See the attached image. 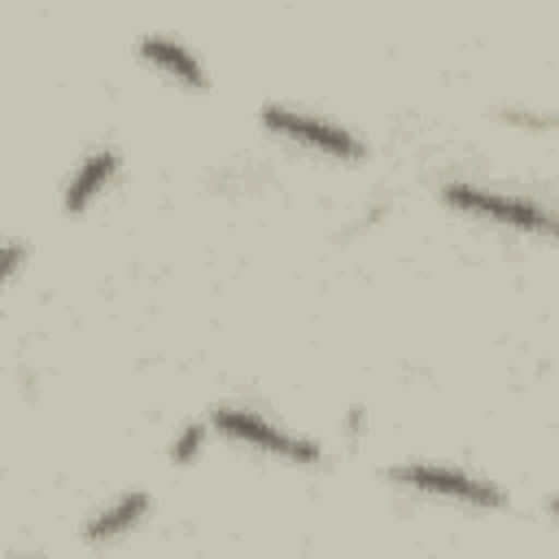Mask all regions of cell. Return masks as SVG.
<instances>
[{
  "label": "cell",
  "instance_id": "cell-3",
  "mask_svg": "<svg viewBox=\"0 0 559 559\" xmlns=\"http://www.w3.org/2000/svg\"><path fill=\"white\" fill-rule=\"evenodd\" d=\"M210 428H214L218 437H227V441H240V445H249V450H262V454H271V459H284V463L314 467V463L323 459L319 441H310V437L284 428L280 419H271V415H262V411H253V406H231V402H223V406L210 411Z\"/></svg>",
  "mask_w": 559,
  "mask_h": 559
},
{
  "label": "cell",
  "instance_id": "cell-2",
  "mask_svg": "<svg viewBox=\"0 0 559 559\" xmlns=\"http://www.w3.org/2000/svg\"><path fill=\"white\" fill-rule=\"evenodd\" d=\"M384 476H389L397 489H411V493H424V498H441V502H459V507H476V511L507 507V489H502L498 480L476 476V472L454 467V463L406 459V463L384 467Z\"/></svg>",
  "mask_w": 559,
  "mask_h": 559
},
{
  "label": "cell",
  "instance_id": "cell-6",
  "mask_svg": "<svg viewBox=\"0 0 559 559\" xmlns=\"http://www.w3.org/2000/svg\"><path fill=\"white\" fill-rule=\"evenodd\" d=\"M135 52H140L157 74H166V79H175V83H183V87H197V92H201V87L210 83V74H205V66L197 61V52H192L183 39H175V35H162V31L140 35Z\"/></svg>",
  "mask_w": 559,
  "mask_h": 559
},
{
  "label": "cell",
  "instance_id": "cell-12",
  "mask_svg": "<svg viewBox=\"0 0 559 559\" xmlns=\"http://www.w3.org/2000/svg\"><path fill=\"white\" fill-rule=\"evenodd\" d=\"M13 559H44V555H13Z\"/></svg>",
  "mask_w": 559,
  "mask_h": 559
},
{
  "label": "cell",
  "instance_id": "cell-8",
  "mask_svg": "<svg viewBox=\"0 0 559 559\" xmlns=\"http://www.w3.org/2000/svg\"><path fill=\"white\" fill-rule=\"evenodd\" d=\"M205 432H210L205 419H192L183 432H175V441H170V463H192V459L201 454V445H205Z\"/></svg>",
  "mask_w": 559,
  "mask_h": 559
},
{
  "label": "cell",
  "instance_id": "cell-1",
  "mask_svg": "<svg viewBox=\"0 0 559 559\" xmlns=\"http://www.w3.org/2000/svg\"><path fill=\"white\" fill-rule=\"evenodd\" d=\"M441 201L467 218L480 223H498L507 231H524V236H546L559 240V210L520 197V192H502V188H485V183H467V179H450L441 183Z\"/></svg>",
  "mask_w": 559,
  "mask_h": 559
},
{
  "label": "cell",
  "instance_id": "cell-4",
  "mask_svg": "<svg viewBox=\"0 0 559 559\" xmlns=\"http://www.w3.org/2000/svg\"><path fill=\"white\" fill-rule=\"evenodd\" d=\"M258 122L271 131V135H284L301 148H314L332 162H362L367 157V140L336 122V118H323V114H310V109H297V105H284V100H266L258 109Z\"/></svg>",
  "mask_w": 559,
  "mask_h": 559
},
{
  "label": "cell",
  "instance_id": "cell-9",
  "mask_svg": "<svg viewBox=\"0 0 559 559\" xmlns=\"http://www.w3.org/2000/svg\"><path fill=\"white\" fill-rule=\"evenodd\" d=\"M22 258H26V245H22L17 236H9V240H4V280H17Z\"/></svg>",
  "mask_w": 559,
  "mask_h": 559
},
{
  "label": "cell",
  "instance_id": "cell-10",
  "mask_svg": "<svg viewBox=\"0 0 559 559\" xmlns=\"http://www.w3.org/2000/svg\"><path fill=\"white\" fill-rule=\"evenodd\" d=\"M502 118H507V122H520V127H559V114H528V109H507Z\"/></svg>",
  "mask_w": 559,
  "mask_h": 559
},
{
  "label": "cell",
  "instance_id": "cell-7",
  "mask_svg": "<svg viewBox=\"0 0 559 559\" xmlns=\"http://www.w3.org/2000/svg\"><path fill=\"white\" fill-rule=\"evenodd\" d=\"M144 515H148V493L144 489H127V493H118L114 502H105L100 511H92L83 520V542H92V546L114 542V537L131 533Z\"/></svg>",
  "mask_w": 559,
  "mask_h": 559
},
{
  "label": "cell",
  "instance_id": "cell-11",
  "mask_svg": "<svg viewBox=\"0 0 559 559\" xmlns=\"http://www.w3.org/2000/svg\"><path fill=\"white\" fill-rule=\"evenodd\" d=\"M550 511H555V515H559V493H555V498H550Z\"/></svg>",
  "mask_w": 559,
  "mask_h": 559
},
{
  "label": "cell",
  "instance_id": "cell-5",
  "mask_svg": "<svg viewBox=\"0 0 559 559\" xmlns=\"http://www.w3.org/2000/svg\"><path fill=\"white\" fill-rule=\"evenodd\" d=\"M118 166H122V157H118V148H92L74 170H70V179H66V188H61V210L66 214H83L114 179H118Z\"/></svg>",
  "mask_w": 559,
  "mask_h": 559
}]
</instances>
